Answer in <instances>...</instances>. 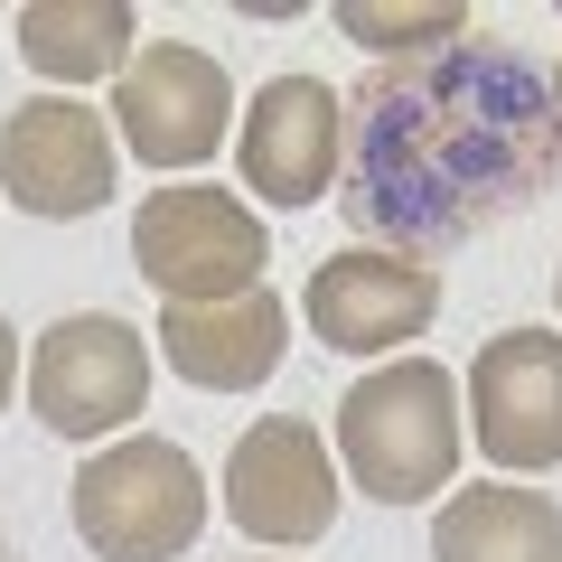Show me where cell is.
<instances>
[{
  "instance_id": "obj_18",
  "label": "cell",
  "mask_w": 562,
  "mask_h": 562,
  "mask_svg": "<svg viewBox=\"0 0 562 562\" xmlns=\"http://www.w3.org/2000/svg\"><path fill=\"white\" fill-rule=\"evenodd\" d=\"M0 562H10V535H0Z\"/></svg>"
},
{
  "instance_id": "obj_4",
  "label": "cell",
  "mask_w": 562,
  "mask_h": 562,
  "mask_svg": "<svg viewBox=\"0 0 562 562\" xmlns=\"http://www.w3.org/2000/svg\"><path fill=\"white\" fill-rule=\"evenodd\" d=\"M132 262H140V281H150L169 310H206V301H235V291L262 281L272 235H262V216L235 188L179 179V188H150V198H140Z\"/></svg>"
},
{
  "instance_id": "obj_13",
  "label": "cell",
  "mask_w": 562,
  "mask_h": 562,
  "mask_svg": "<svg viewBox=\"0 0 562 562\" xmlns=\"http://www.w3.org/2000/svg\"><path fill=\"white\" fill-rule=\"evenodd\" d=\"M431 562H562V506L516 479L450 487L431 516Z\"/></svg>"
},
{
  "instance_id": "obj_5",
  "label": "cell",
  "mask_w": 562,
  "mask_h": 562,
  "mask_svg": "<svg viewBox=\"0 0 562 562\" xmlns=\"http://www.w3.org/2000/svg\"><path fill=\"white\" fill-rule=\"evenodd\" d=\"M150 403V338L113 310H66L29 347V413L57 441H122L132 413Z\"/></svg>"
},
{
  "instance_id": "obj_11",
  "label": "cell",
  "mask_w": 562,
  "mask_h": 562,
  "mask_svg": "<svg viewBox=\"0 0 562 562\" xmlns=\"http://www.w3.org/2000/svg\"><path fill=\"white\" fill-rule=\"evenodd\" d=\"M225 516L254 543H319L338 525V460L301 413L244 422L235 460H225Z\"/></svg>"
},
{
  "instance_id": "obj_17",
  "label": "cell",
  "mask_w": 562,
  "mask_h": 562,
  "mask_svg": "<svg viewBox=\"0 0 562 562\" xmlns=\"http://www.w3.org/2000/svg\"><path fill=\"white\" fill-rule=\"evenodd\" d=\"M543 94H553V122H562V66H553V76H543Z\"/></svg>"
},
{
  "instance_id": "obj_16",
  "label": "cell",
  "mask_w": 562,
  "mask_h": 562,
  "mask_svg": "<svg viewBox=\"0 0 562 562\" xmlns=\"http://www.w3.org/2000/svg\"><path fill=\"white\" fill-rule=\"evenodd\" d=\"M10 394H20V328H10V310H0V413H10Z\"/></svg>"
},
{
  "instance_id": "obj_3",
  "label": "cell",
  "mask_w": 562,
  "mask_h": 562,
  "mask_svg": "<svg viewBox=\"0 0 562 562\" xmlns=\"http://www.w3.org/2000/svg\"><path fill=\"white\" fill-rule=\"evenodd\" d=\"M66 516L94 562H179L206 535V469L160 431H122L76 469Z\"/></svg>"
},
{
  "instance_id": "obj_7",
  "label": "cell",
  "mask_w": 562,
  "mask_h": 562,
  "mask_svg": "<svg viewBox=\"0 0 562 562\" xmlns=\"http://www.w3.org/2000/svg\"><path fill=\"white\" fill-rule=\"evenodd\" d=\"M347 169V103L328 76H272L254 85V103H235V179L262 206H319L338 198Z\"/></svg>"
},
{
  "instance_id": "obj_2",
  "label": "cell",
  "mask_w": 562,
  "mask_h": 562,
  "mask_svg": "<svg viewBox=\"0 0 562 562\" xmlns=\"http://www.w3.org/2000/svg\"><path fill=\"white\" fill-rule=\"evenodd\" d=\"M460 375L441 357H384L338 394V487L375 506H422L460 487Z\"/></svg>"
},
{
  "instance_id": "obj_15",
  "label": "cell",
  "mask_w": 562,
  "mask_h": 562,
  "mask_svg": "<svg viewBox=\"0 0 562 562\" xmlns=\"http://www.w3.org/2000/svg\"><path fill=\"white\" fill-rule=\"evenodd\" d=\"M328 20H338L366 57H384V66L431 57V47H460V38H469V10H460V0H338Z\"/></svg>"
},
{
  "instance_id": "obj_10",
  "label": "cell",
  "mask_w": 562,
  "mask_h": 562,
  "mask_svg": "<svg viewBox=\"0 0 562 562\" xmlns=\"http://www.w3.org/2000/svg\"><path fill=\"white\" fill-rule=\"evenodd\" d=\"M431 310H441V272L413 254H375V244H347V254H328L319 272H310L301 291V319L319 347H338V357H413V338L431 328Z\"/></svg>"
},
{
  "instance_id": "obj_9",
  "label": "cell",
  "mask_w": 562,
  "mask_h": 562,
  "mask_svg": "<svg viewBox=\"0 0 562 562\" xmlns=\"http://www.w3.org/2000/svg\"><path fill=\"white\" fill-rule=\"evenodd\" d=\"M460 431L506 469V479L562 469V338L553 328H497V338L469 357Z\"/></svg>"
},
{
  "instance_id": "obj_6",
  "label": "cell",
  "mask_w": 562,
  "mask_h": 562,
  "mask_svg": "<svg viewBox=\"0 0 562 562\" xmlns=\"http://www.w3.org/2000/svg\"><path fill=\"white\" fill-rule=\"evenodd\" d=\"M113 150H132L140 169H198L225 150V122H235V85L206 47L188 38H150L132 47V66L113 76Z\"/></svg>"
},
{
  "instance_id": "obj_14",
  "label": "cell",
  "mask_w": 562,
  "mask_h": 562,
  "mask_svg": "<svg viewBox=\"0 0 562 562\" xmlns=\"http://www.w3.org/2000/svg\"><path fill=\"white\" fill-rule=\"evenodd\" d=\"M10 29H20L29 76H47L57 94H85V85L122 76L132 47H140V10L132 0H29Z\"/></svg>"
},
{
  "instance_id": "obj_19",
  "label": "cell",
  "mask_w": 562,
  "mask_h": 562,
  "mask_svg": "<svg viewBox=\"0 0 562 562\" xmlns=\"http://www.w3.org/2000/svg\"><path fill=\"white\" fill-rule=\"evenodd\" d=\"M553 301H562V272H553Z\"/></svg>"
},
{
  "instance_id": "obj_8",
  "label": "cell",
  "mask_w": 562,
  "mask_h": 562,
  "mask_svg": "<svg viewBox=\"0 0 562 562\" xmlns=\"http://www.w3.org/2000/svg\"><path fill=\"white\" fill-rule=\"evenodd\" d=\"M122 179V150H113V122L94 113L85 94H29L0 113V198L20 216H94Z\"/></svg>"
},
{
  "instance_id": "obj_12",
  "label": "cell",
  "mask_w": 562,
  "mask_h": 562,
  "mask_svg": "<svg viewBox=\"0 0 562 562\" xmlns=\"http://www.w3.org/2000/svg\"><path fill=\"white\" fill-rule=\"evenodd\" d=\"M160 366L198 394H254L272 384L281 347H291V301H281L272 281L235 291V301H206V310H160Z\"/></svg>"
},
{
  "instance_id": "obj_1",
  "label": "cell",
  "mask_w": 562,
  "mask_h": 562,
  "mask_svg": "<svg viewBox=\"0 0 562 562\" xmlns=\"http://www.w3.org/2000/svg\"><path fill=\"white\" fill-rule=\"evenodd\" d=\"M347 103L338 206L375 254H450L562 188V122L543 66L506 38H460L375 66Z\"/></svg>"
}]
</instances>
